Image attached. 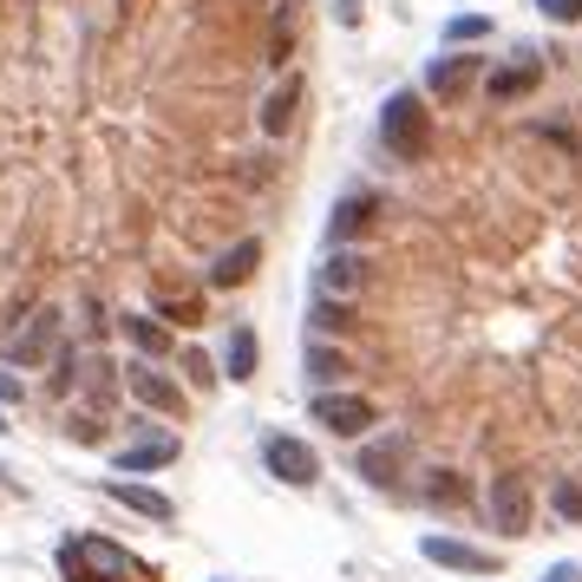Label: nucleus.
Instances as JSON below:
<instances>
[{
	"label": "nucleus",
	"instance_id": "ddd939ff",
	"mask_svg": "<svg viewBox=\"0 0 582 582\" xmlns=\"http://www.w3.org/2000/svg\"><path fill=\"white\" fill-rule=\"evenodd\" d=\"M537 79H544V59H531V52H524L518 66H498V72H485V92H491L498 105H511V98H524Z\"/></svg>",
	"mask_w": 582,
	"mask_h": 582
},
{
	"label": "nucleus",
	"instance_id": "b1692460",
	"mask_svg": "<svg viewBox=\"0 0 582 582\" xmlns=\"http://www.w3.org/2000/svg\"><path fill=\"white\" fill-rule=\"evenodd\" d=\"M183 373H190V387H216V373H210V360H203L197 347L183 354Z\"/></svg>",
	"mask_w": 582,
	"mask_h": 582
},
{
	"label": "nucleus",
	"instance_id": "4be33fe9",
	"mask_svg": "<svg viewBox=\"0 0 582 582\" xmlns=\"http://www.w3.org/2000/svg\"><path fill=\"white\" fill-rule=\"evenodd\" d=\"M485 33H491V20H485V13H459V20L446 26V39H452V46H465V39H485Z\"/></svg>",
	"mask_w": 582,
	"mask_h": 582
},
{
	"label": "nucleus",
	"instance_id": "423d86ee",
	"mask_svg": "<svg viewBox=\"0 0 582 582\" xmlns=\"http://www.w3.org/2000/svg\"><path fill=\"white\" fill-rule=\"evenodd\" d=\"M419 557L426 563H446V570H459V577H498V557L491 550H472V544H459V537H419Z\"/></svg>",
	"mask_w": 582,
	"mask_h": 582
},
{
	"label": "nucleus",
	"instance_id": "f03ea898",
	"mask_svg": "<svg viewBox=\"0 0 582 582\" xmlns=\"http://www.w3.org/2000/svg\"><path fill=\"white\" fill-rule=\"evenodd\" d=\"M59 570L66 582H138L144 570L118 550V544H105V537H72L66 550H59Z\"/></svg>",
	"mask_w": 582,
	"mask_h": 582
},
{
	"label": "nucleus",
	"instance_id": "bb28decb",
	"mask_svg": "<svg viewBox=\"0 0 582 582\" xmlns=\"http://www.w3.org/2000/svg\"><path fill=\"white\" fill-rule=\"evenodd\" d=\"M544 582H582V563H557V570H550Z\"/></svg>",
	"mask_w": 582,
	"mask_h": 582
},
{
	"label": "nucleus",
	"instance_id": "a878e982",
	"mask_svg": "<svg viewBox=\"0 0 582 582\" xmlns=\"http://www.w3.org/2000/svg\"><path fill=\"white\" fill-rule=\"evenodd\" d=\"M314 328H347V308H341V301H334V308L321 301V308H314Z\"/></svg>",
	"mask_w": 582,
	"mask_h": 582
},
{
	"label": "nucleus",
	"instance_id": "393cba45",
	"mask_svg": "<svg viewBox=\"0 0 582 582\" xmlns=\"http://www.w3.org/2000/svg\"><path fill=\"white\" fill-rule=\"evenodd\" d=\"M426 498H432V504H459V498H465V491H459V485H452V472H439V478H432V491H426Z\"/></svg>",
	"mask_w": 582,
	"mask_h": 582
},
{
	"label": "nucleus",
	"instance_id": "9b49d317",
	"mask_svg": "<svg viewBox=\"0 0 582 582\" xmlns=\"http://www.w3.org/2000/svg\"><path fill=\"white\" fill-rule=\"evenodd\" d=\"M472 79H478V52H439V59L426 66V85H432V98H459Z\"/></svg>",
	"mask_w": 582,
	"mask_h": 582
},
{
	"label": "nucleus",
	"instance_id": "aec40b11",
	"mask_svg": "<svg viewBox=\"0 0 582 582\" xmlns=\"http://www.w3.org/2000/svg\"><path fill=\"white\" fill-rule=\"evenodd\" d=\"M295 98H301V85L288 79V85H282V92L262 105V131H288V118H295Z\"/></svg>",
	"mask_w": 582,
	"mask_h": 582
},
{
	"label": "nucleus",
	"instance_id": "39448f33",
	"mask_svg": "<svg viewBox=\"0 0 582 582\" xmlns=\"http://www.w3.org/2000/svg\"><path fill=\"white\" fill-rule=\"evenodd\" d=\"M485 511H491V531H504V537H524V531H531V485H524L518 472L491 478V491H485Z\"/></svg>",
	"mask_w": 582,
	"mask_h": 582
},
{
	"label": "nucleus",
	"instance_id": "f3484780",
	"mask_svg": "<svg viewBox=\"0 0 582 582\" xmlns=\"http://www.w3.org/2000/svg\"><path fill=\"white\" fill-rule=\"evenodd\" d=\"M124 334L138 341V354H144V360H164V354L177 347V341H170V334H164V328H157L151 314H124Z\"/></svg>",
	"mask_w": 582,
	"mask_h": 582
},
{
	"label": "nucleus",
	"instance_id": "6e6552de",
	"mask_svg": "<svg viewBox=\"0 0 582 582\" xmlns=\"http://www.w3.org/2000/svg\"><path fill=\"white\" fill-rule=\"evenodd\" d=\"M124 387H131V393H138L151 413H170V419L183 413V393H177V380H164L151 360H131V367H124Z\"/></svg>",
	"mask_w": 582,
	"mask_h": 582
},
{
	"label": "nucleus",
	"instance_id": "f257e3e1",
	"mask_svg": "<svg viewBox=\"0 0 582 582\" xmlns=\"http://www.w3.org/2000/svg\"><path fill=\"white\" fill-rule=\"evenodd\" d=\"M380 138H387V151H393L400 164H419V157L432 151V118H426L419 92H393V98H387V111H380Z\"/></svg>",
	"mask_w": 582,
	"mask_h": 582
},
{
	"label": "nucleus",
	"instance_id": "1a4fd4ad",
	"mask_svg": "<svg viewBox=\"0 0 582 582\" xmlns=\"http://www.w3.org/2000/svg\"><path fill=\"white\" fill-rule=\"evenodd\" d=\"M373 216H380V197H373V190L341 197V203H334V216H328V242H354V236H367V229H373Z\"/></svg>",
	"mask_w": 582,
	"mask_h": 582
},
{
	"label": "nucleus",
	"instance_id": "4468645a",
	"mask_svg": "<svg viewBox=\"0 0 582 582\" xmlns=\"http://www.w3.org/2000/svg\"><path fill=\"white\" fill-rule=\"evenodd\" d=\"M400 465H406V439H400V432H393V439H373V446L360 452V478H367V485H393Z\"/></svg>",
	"mask_w": 582,
	"mask_h": 582
},
{
	"label": "nucleus",
	"instance_id": "9d476101",
	"mask_svg": "<svg viewBox=\"0 0 582 582\" xmlns=\"http://www.w3.org/2000/svg\"><path fill=\"white\" fill-rule=\"evenodd\" d=\"M177 459V432H144L118 452V478H138V472H164Z\"/></svg>",
	"mask_w": 582,
	"mask_h": 582
},
{
	"label": "nucleus",
	"instance_id": "2eb2a0df",
	"mask_svg": "<svg viewBox=\"0 0 582 582\" xmlns=\"http://www.w3.org/2000/svg\"><path fill=\"white\" fill-rule=\"evenodd\" d=\"M256 262H262V242H256V236H242V242L210 269V288H242V282L256 275Z\"/></svg>",
	"mask_w": 582,
	"mask_h": 582
},
{
	"label": "nucleus",
	"instance_id": "cd10ccee",
	"mask_svg": "<svg viewBox=\"0 0 582 582\" xmlns=\"http://www.w3.org/2000/svg\"><path fill=\"white\" fill-rule=\"evenodd\" d=\"M13 400H20V380H13V373H0V406H13Z\"/></svg>",
	"mask_w": 582,
	"mask_h": 582
},
{
	"label": "nucleus",
	"instance_id": "5701e85b",
	"mask_svg": "<svg viewBox=\"0 0 582 582\" xmlns=\"http://www.w3.org/2000/svg\"><path fill=\"white\" fill-rule=\"evenodd\" d=\"M537 7H544L557 26H577V20H582V0H537Z\"/></svg>",
	"mask_w": 582,
	"mask_h": 582
},
{
	"label": "nucleus",
	"instance_id": "6ab92c4d",
	"mask_svg": "<svg viewBox=\"0 0 582 582\" xmlns=\"http://www.w3.org/2000/svg\"><path fill=\"white\" fill-rule=\"evenodd\" d=\"M341 373H347V360H341L334 347H321V341H314V347H308V380H314L321 393H334V380H341Z\"/></svg>",
	"mask_w": 582,
	"mask_h": 582
},
{
	"label": "nucleus",
	"instance_id": "f8f14e48",
	"mask_svg": "<svg viewBox=\"0 0 582 582\" xmlns=\"http://www.w3.org/2000/svg\"><path fill=\"white\" fill-rule=\"evenodd\" d=\"M105 498H111V504H124V511H138V518H151V524H170V518H177V504H170L164 491L131 485V478H111V485H105Z\"/></svg>",
	"mask_w": 582,
	"mask_h": 582
},
{
	"label": "nucleus",
	"instance_id": "20e7f679",
	"mask_svg": "<svg viewBox=\"0 0 582 582\" xmlns=\"http://www.w3.org/2000/svg\"><path fill=\"white\" fill-rule=\"evenodd\" d=\"M262 459H269V472H275L282 485H295V491H308V485L321 478L314 446H308V439H295V432H275V439L262 446Z\"/></svg>",
	"mask_w": 582,
	"mask_h": 582
},
{
	"label": "nucleus",
	"instance_id": "c85d7f7f",
	"mask_svg": "<svg viewBox=\"0 0 582 582\" xmlns=\"http://www.w3.org/2000/svg\"><path fill=\"white\" fill-rule=\"evenodd\" d=\"M0 432H7V426H0Z\"/></svg>",
	"mask_w": 582,
	"mask_h": 582
},
{
	"label": "nucleus",
	"instance_id": "a211bd4d",
	"mask_svg": "<svg viewBox=\"0 0 582 582\" xmlns=\"http://www.w3.org/2000/svg\"><path fill=\"white\" fill-rule=\"evenodd\" d=\"M256 360H262V347H256V328H236L229 334V380H256Z\"/></svg>",
	"mask_w": 582,
	"mask_h": 582
},
{
	"label": "nucleus",
	"instance_id": "7ed1b4c3",
	"mask_svg": "<svg viewBox=\"0 0 582 582\" xmlns=\"http://www.w3.org/2000/svg\"><path fill=\"white\" fill-rule=\"evenodd\" d=\"M314 426H328L334 439H360L367 426H380V413H373V400H360V393H314Z\"/></svg>",
	"mask_w": 582,
	"mask_h": 582
},
{
	"label": "nucleus",
	"instance_id": "412c9836",
	"mask_svg": "<svg viewBox=\"0 0 582 582\" xmlns=\"http://www.w3.org/2000/svg\"><path fill=\"white\" fill-rule=\"evenodd\" d=\"M550 504H557V518H563V524H582V485H577V478H563V485L550 491Z\"/></svg>",
	"mask_w": 582,
	"mask_h": 582
},
{
	"label": "nucleus",
	"instance_id": "0eeeda50",
	"mask_svg": "<svg viewBox=\"0 0 582 582\" xmlns=\"http://www.w3.org/2000/svg\"><path fill=\"white\" fill-rule=\"evenodd\" d=\"M59 334H66V314H59V308H39V314L26 321V334H13V360H20V367L52 360V354H59Z\"/></svg>",
	"mask_w": 582,
	"mask_h": 582
},
{
	"label": "nucleus",
	"instance_id": "dca6fc26",
	"mask_svg": "<svg viewBox=\"0 0 582 582\" xmlns=\"http://www.w3.org/2000/svg\"><path fill=\"white\" fill-rule=\"evenodd\" d=\"M360 269H367V262H360V256H347V249H341V256H328V269H321V295H334V301H341V295H354V288H360Z\"/></svg>",
	"mask_w": 582,
	"mask_h": 582
}]
</instances>
